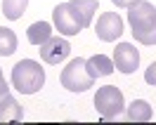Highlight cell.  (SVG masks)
Masks as SVG:
<instances>
[{
    "instance_id": "12",
    "label": "cell",
    "mask_w": 156,
    "mask_h": 125,
    "mask_svg": "<svg viewBox=\"0 0 156 125\" xmlns=\"http://www.w3.org/2000/svg\"><path fill=\"white\" fill-rule=\"evenodd\" d=\"M126 120H130V123H147V120H151V106H149V102L135 99L133 104L128 106Z\"/></svg>"
},
{
    "instance_id": "1",
    "label": "cell",
    "mask_w": 156,
    "mask_h": 125,
    "mask_svg": "<svg viewBox=\"0 0 156 125\" xmlns=\"http://www.w3.org/2000/svg\"><path fill=\"white\" fill-rule=\"evenodd\" d=\"M128 21L133 38L142 45H156V7L147 0H135L128 5Z\"/></svg>"
},
{
    "instance_id": "5",
    "label": "cell",
    "mask_w": 156,
    "mask_h": 125,
    "mask_svg": "<svg viewBox=\"0 0 156 125\" xmlns=\"http://www.w3.org/2000/svg\"><path fill=\"white\" fill-rule=\"evenodd\" d=\"M52 21H55V29H57L59 33H64V36H76L78 31H83L69 2H62V5L55 7V12H52Z\"/></svg>"
},
{
    "instance_id": "19",
    "label": "cell",
    "mask_w": 156,
    "mask_h": 125,
    "mask_svg": "<svg viewBox=\"0 0 156 125\" xmlns=\"http://www.w3.org/2000/svg\"><path fill=\"white\" fill-rule=\"evenodd\" d=\"M0 83H5V78H2V71H0Z\"/></svg>"
},
{
    "instance_id": "7",
    "label": "cell",
    "mask_w": 156,
    "mask_h": 125,
    "mask_svg": "<svg viewBox=\"0 0 156 125\" xmlns=\"http://www.w3.org/2000/svg\"><path fill=\"white\" fill-rule=\"evenodd\" d=\"M97 38L104 43H114L116 38H121L123 33V19L118 17L116 12H104L97 19Z\"/></svg>"
},
{
    "instance_id": "14",
    "label": "cell",
    "mask_w": 156,
    "mask_h": 125,
    "mask_svg": "<svg viewBox=\"0 0 156 125\" xmlns=\"http://www.w3.org/2000/svg\"><path fill=\"white\" fill-rule=\"evenodd\" d=\"M26 5L29 0H2V14L7 19H21V14L26 12Z\"/></svg>"
},
{
    "instance_id": "2",
    "label": "cell",
    "mask_w": 156,
    "mask_h": 125,
    "mask_svg": "<svg viewBox=\"0 0 156 125\" xmlns=\"http://www.w3.org/2000/svg\"><path fill=\"white\" fill-rule=\"evenodd\" d=\"M45 83V71L40 68L38 61H33V59H21L14 64L12 68V85L17 92L21 95H33V92H38L40 87Z\"/></svg>"
},
{
    "instance_id": "4",
    "label": "cell",
    "mask_w": 156,
    "mask_h": 125,
    "mask_svg": "<svg viewBox=\"0 0 156 125\" xmlns=\"http://www.w3.org/2000/svg\"><path fill=\"white\" fill-rule=\"evenodd\" d=\"M95 78L88 73L85 68V59H71L66 64V68L62 71V85L71 90V92H85L88 87H92Z\"/></svg>"
},
{
    "instance_id": "3",
    "label": "cell",
    "mask_w": 156,
    "mask_h": 125,
    "mask_svg": "<svg viewBox=\"0 0 156 125\" xmlns=\"http://www.w3.org/2000/svg\"><path fill=\"white\" fill-rule=\"evenodd\" d=\"M123 92L116 85H104L97 90L95 95V109L104 120H114L121 111H123Z\"/></svg>"
},
{
    "instance_id": "8",
    "label": "cell",
    "mask_w": 156,
    "mask_h": 125,
    "mask_svg": "<svg viewBox=\"0 0 156 125\" xmlns=\"http://www.w3.org/2000/svg\"><path fill=\"white\" fill-rule=\"evenodd\" d=\"M114 66L121 73H133L140 66V52L135 50V45L130 43H118L114 50Z\"/></svg>"
},
{
    "instance_id": "17",
    "label": "cell",
    "mask_w": 156,
    "mask_h": 125,
    "mask_svg": "<svg viewBox=\"0 0 156 125\" xmlns=\"http://www.w3.org/2000/svg\"><path fill=\"white\" fill-rule=\"evenodd\" d=\"M111 2H114L116 7H128V5H133L135 0H111Z\"/></svg>"
},
{
    "instance_id": "10",
    "label": "cell",
    "mask_w": 156,
    "mask_h": 125,
    "mask_svg": "<svg viewBox=\"0 0 156 125\" xmlns=\"http://www.w3.org/2000/svg\"><path fill=\"white\" fill-rule=\"evenodd\" d=\"M85 68L92 78H102V76H111L114 73V59L104 57V54H95V57L85 59Z\"/></svg>"
},
{
    "instance_id": "13",
    "label": "cell",
    "mask_w": 156,
    "mask_h": 125,
    "mask_svg": "<svg viewBox=\"0 0 156 125\" xmlns=\"http://www.w3.org/2000/svg\"><path fill=\"white\" fill-rule=\"evenodd\" d=\"M26 38H29L31 45H43V43H48L52 38V26H50L48 21H36V24H31L29 31H26Z\"/></svg>"
},
{
    "instance_id": "9",
    "label": "cell",
    "mask_w": 156,
    "mask_h": 125,
    "mask_svg": "<svg viewBox=\"0 0 156 125\" xmlns=\"http://www.w3.org/2000/svg\"><path fill=\"white\" fill-rule=\"evenodd\" d=\"M69 5H71V10L76 14L80 29H88L90 24H92L95 12H97V0H71Z\"/></svg>"
},
{
    "instance_id": "6",
    "label": "cell",
    "mask_w": 156,
    "mask_h": 125,
    "mask_svg": "<svg viewBox=\"0 0 156 125\" xmlns=\"http://www.w3.org/2000/svg\"><path fill=\"white\" fill-rule=\"evenodd\" d=\"M40 59L45 61V64H59V61H64V59L71 54V45H69V40H64V38H52L48 40V43H43L40 45Z\"/></svg>"
},
{
    "instance_id": "11",
    "label": "cell",
    "mask_w": 156,
    "mask_h": 125,
    "mask_svg": "<svg viewBox=\"0 0 156 125\" xmlns=\"http://www.w3.org/2000/svg\"><path fill=\"white\" fill-rule=\"evenodd\" d=\"M24 118V109L12 95L0 99V123H10V120H21Z\"/></svg>"
},
{
    "instance_id": "15",
    "label": "cell",
    "mask_w": 156,
    "mask_h": 125,
    "mask_svg": "<svg viewBox=\"0 0 156 125\" xmlns=\"http://www.w3.org/2000/svg\"><path fill=\"white\" fill-rule=\"evenodd\" d=\"M14 50H17V36H14V31L0 26V54L10 57Z\"/></svg>"
},
{
    "instance_id": "16",
    "label": "cell",
    "mask_w": 156,
    "mask_h": 125,
    "mask_svg": "<svg viewBox=\"0 0 156 125\" xmlns=\"http://www.w3.org/2000/svg\"><path fill=\"white\" fill-rule=\"evenodd\" d=\"M144 80L149 85H156V61L149 64V68H147V73H144Z\"/></svg>"
},
{
    "instance_id": "18",
    "label": "cell",
    "mask_w": 156,
    "mask_h": 125,
    "mask_svg": "<svg viewBox=\"0 0 156 125\" xmlns=\"http://www.w3.org/2000/svg\"><path fill=\"white\" fill-rule=\"evenodd\" d=\"M10 95V87H7V83H0V99L2 97H7Z\"/></svg>"
}]
</instances>
